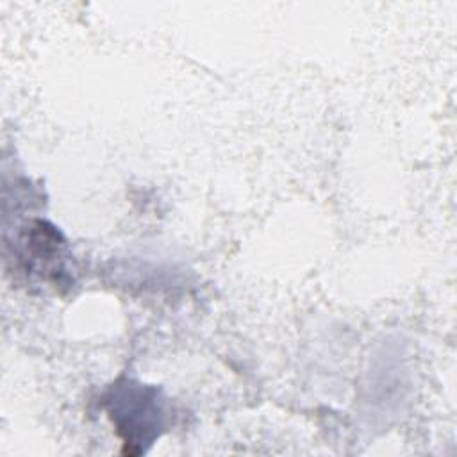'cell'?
<instances>
[{"label": "cell", "mask_w": 457, "mask_h": 457, "mask_svg": "<svg viewBox=\"0 0 457 457\" xmlns=\"http://www.w3.org/2000/svg\"><path fill=\"white\" fill-rule=\"evenodd\" d=\"M109 416L127 446H136V453L145 452V443L157 436L161 427V405L157 391L143 386L120 387L111 396Z\"/></svg>", "instance_id": "1"}]
</instances>
